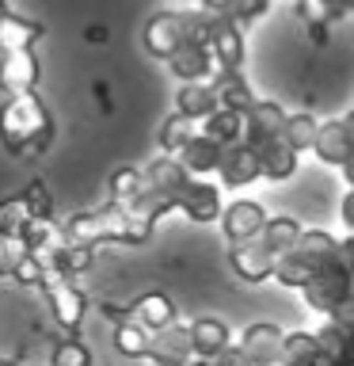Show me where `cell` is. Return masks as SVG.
<instances>
[{"label":"cell","mask_w":354,"mask_h":366,"mask_svg":"<svg viewBox=\"0 0 354 366\" xmlns=\"http://www.w3.org/2000/svg\"><path fill=\"white\" fill-rule=\"evenodd\" d=\"M0 142L11 157H42L54 142V119L34 92L11 96L0 107Z\"/></svg>","instance_id":"cell-1"},{"label":"cell","mask_w":354,"mask_h":366,"mask_svg":"<svg viewBox=\"0 0 354 366\" xmlns=\"http://www.w3.org/2000/svg\"><path fill=\"white\" fill-rule=\"evenodd\" d=\"M350 294H354V274L339 263V252L328 256L324 263H320V271L305 282V302L313 305L316 313H328V317L335 313V305Z\"/></svg>","instance_id":"cell-2"},{"label":"cell","mask_w":354,"mask_h":366,"mask_svg":"<svg viewBox=\"0 0 354 366\" xmlns=\"http://www.w3.org/2000/svg\"><path fill=\"white\" fill-rule=\"evenodd\" d=\"M39 290L46 294V305H50L54 320L69 332V336H76L80 325H84V313H88V297H84V290H76L73 279L57 274L54 267H50V274H46V282L39 286Z\"/></svg>","instance_id":"cell-3"},{"label":"cell","mask_w":354,"mask_h":366,"mask_svg":"<svg viewBox=\"0 0 354 366\" xmlns=\"http://www.w3.org/2000/svg\"><path fill=\"white\" fill-rule=\"evenodd\" d=\"M217 176H221L225 187H248L263 176V160H259V149L248 145V142H233L225 145L221 153V164H217Z\"/></svg>","instance_id":"cell-4"},{"label":"cell","mask_w":354,"mask_h":366,"mask_svg":"<svg viewBox=\"0 0 354 366\" xmlns=\"http://www.w3.org/2000/svg\"><path fill=\"white\" fill-rule=\"evenodd\" d=\"M176 210H183L191 217V222L198 225H210L221 217V194H217V187H210V183H198V179H187L183 187L176 191Z\"/></svg>","instance_id":"cell-5"},{"label":"cell","mask_w":354,"mask_h":366,"mask_svg":"<svg viewBox=\"0 0 354 366\" xmlns=\"http://www.w3.org/2000/svg\"><path fill=\"white\" fill-rule=\"evenodd\" d=\"M228 259H233V271L240 274L244 282H263L274 274V263H278V256L263 244L259 237L244 240V244H233V252H228Z\"/></svg>","instance_id":"cell-6"},{"label":"cell","mask_w":354,"mask_h":366,"mask_svg":"<svg viewBox=\"0 0 354 366\" xmlns=\"http://www.w3.org/2000/svg\"><path fill=\"white\" fill-rule=\"evenodd\" d=\"M156 366H187L194 359V347H191V328H179V325H168L153 332L148 340V355Z\"/></svg>","instance_id":"cell-7"},{"label":"cell","mask_w":354,"mask_h":366,"mask_svg":"<svg viewBox=\"0 0 354 366\" xmlns=\"http://www.w3.org/2000/svg\"><path fill=\"white\" fill-rule=\"evenodd\" d=\"M263 225H267V210H263L259 202H251V199H236L233 206L221 210V229H225V237L233 240V244H244V240L259 237Z\"/></svg>","instance_id":"cell-8"},{"label":"cell","mask_w":354,"mask_h":366,"mask_svg":"<svg viewBox=\"0 0 354 366\" xmlns=\"http://www.w3.org/2000/svg\"><path fill=\"white\" fill-rule=\"evenodd\" d=\"M39 84V57L31 50H8L0 54V92L23 96Z\"/></svg>","instance_id":"cell-9"},{"label":"cell","mask_w":354,"mask_h":366,"mask_svg":"<svg viewBox=\"0 0 354 366\" xmlns=\"http://www.w3.org/2000/svg\"><path fill=\"white\" fill-rule=\"evenodd\" d=\"M183 42L187 39H183V16L179 11H156V16L145 23V50L153 57H164L168 61Z\"/></svg>","instance_id":"cell-10"},{"label":"cell","mask_w":354,"mask_h":366,"mask_svg":"<svg viewBox=\"0 0 354 366\" xmlns=\"http://www.w3.org/2000/svg\"><path fill=\"white\" fill-rule=\"evenodd\" d=\"M285 119H290V114H285L278 103L256 99V103L244 111V142H248V145H263V142H270V137H278L282 126H285Z\"/></svg>","instance_id":"cell-11"},{"label":"cell","mask_w":354,"mask_h":366,"mask_svg":"<svg viewBox=\"0 0 354 366\" xmlns=\"http://www.w3.org/2000/svg\"><path fill=\"white\" fill-rule=\"evenodd\" d=\"M210 54L217 69H240L244 65V34L228 16H213L210 27Z\"/></svg>","instance_id":"cell-12"},{"label":"cell","mask_w":354,"mask_h":366,"mask_svg":"<svg viewBox=\"0 0 354 366\" xmlns=\"http://www.w3.org/2000/svg\"><path fill=\"white\" fill-rule=\"evenodd\" d=\"M282 340H285V332L278 325H248L236 347L256 366H270V362H278V355H282Z\"/></svg>","instance_id":"cell-13"},{"label":"cell","mask_w":354,"mask_h":366,"mask_svg":"<svg viewBox=\"0 0 354 366\" xmlns=\"http://www.w3.org/2000/svg\"><path fill=\"white\" fill-rule=\"evenodd\" d=\"M168 65L183 84H187V80H210L217 73V61H213L210 46H202V42H183L179 50L168 57Z\"/></svg>","instance_id":"cell-14"},{"label":"cell","mask_w":354,"mask_h":366,"mask_svg":"<svg viewBox=\"0 0 354 366\" xmlns=\"http://www.w3.org/2000/svg\"><path fill=\"white\" fill-rule=\"evenodd\" d=\"M313 153L328 164H347L354 157V137L347 130V122L335 119V122H320L316 130V142H313Z\"/></svg>","instance_id":"cell-15"},{"label":"cell","mask_w":354,"mask_h":366,"mask_svg":"<svg viewBox=\"0 0 354 366\" xmlns=\"http://www.w3.org/2000/svg\"><path fill=\"white\" fill-rule=\"evenodd\" d=\"M221 153H225V145H217L213 137H206V134L198 130V134H194L191 142L176 153V160L187 168V176H210V172H217V164H221Z\"/></svg>","instance_id":"cell-16"},{"label":"cell","mask_w":354,"mask_h":366,"mask_svg":"<svg viewBox=\"0 0 354 366\" xmlns=\"http://www.w3.org/2000/svg\"><path fill=\"white\" fill-rule=\"evenodd\" d=\"M130 320H137V325L148 328V332H160V328L176 325V305H171L168 294L148 290V294H141V297L130 305Z\"/></svg>","instance_id":"cell-17"},{"label":"cell","mask_w":354,"mask_h":366,"mask_svg":"<svg viewBox=\"0 0 354 366\" xmlns=\"http://www.w3.org/2000/svg\"><path fill=\"white\" fill-rule=\"evenodd\" d=\"M217 107H221V103H217V92H213L210 80H187V84L176 92V111L194 119V122L210 119Z\"/></svg>","instance_id":"cell-18"},{"label":"cell","mask_w":354,"mask_h":366,"mask_svg":"<svg viewBox=\"0 0 354 366\" xmlns=\"http://www.w3.org/2000/svg\"><path fill=\"white\" fill-rule=\"evenodd\" d=\"M210 84L217 92V103L228 111H248L251 103H256V92L248 88V80L240 76V69H217L210 76Z\"/></svg>","instance_id":"cell-19"},{"label":"cell","mask_w":354,"mask_h":366,"mask_svg":"<svg viewBox=\"0 0 354 366\" xmlns=\"http://www.w3.org/2000/svg\"><path fill=\"white\" fill-rule=\"evenodd\" d=\"M328 355L320 347L316 332H290L282 340V355H278V366H324Z\"/></svg>","instance_id":"cell-20"},{"label":"cell","mask_w":354,"mask_h":366,"mask_svg":"<svg viewBox=\"0 0 354 366\" xmlns=\"http://www.w3.org/2000/svg\"><path fill=\"white\" fill-rule=\"evenodd\" d=\"M191 347H194V359H217V355L228 347V328H225V320L198 317V320L191 325Z\"/></svg>","instance_id":"cell-21"},{"label":"cell","mask_w":354,"mask_h":366,"mask_svg":"<svg viewBox=\"0 0 354 366\" xmlns=\"http://www.w3.org/2000/svg\"><path fill=\"white\" fill-rule=\"evenodd\" d=\"M259 149V160H263V176L267 179H290L297 172V149L285 142V137H270V142L256 145Z\"/></svg>","instance_id":"cell-22"},{"label":"cell","mask_w":354,"mask_h":366,"mask_svg":"<svg viewBox=\"0 0 354 366\" xmlns=\"http://www.w3.org/2000/svg\"><path fill=\"white\" fill-rule=\"evenodd\" d=\"M316 340H320V347H324L328 362H335V366H354V328H350V325L328 320V325L316 332Z\"/></svg>","instance_id":"cell-23"},{"label":"cell","mask_w":354,"mask_h":366,"mask_svg":"<svg viewBox=\"0 0 354 366\" xmlns=\"http://www.w3.org/2000/svg\"><path fill=\"white\" fill-rule=\"evenodd\" d=\"M39 39H42V23L11 16V11L0 16V54H8V50H31Z\"/></svg>","instance_id":"cell-24"},{"label":"cell","mask_w":354,"mask_h":366,"mask_svg":"<svg viewBox=\"0 0 354 366\" xmlns=\"http://www.w3.org/2000/svg\"><path fill=\"white\" fill-rule=\"evenodd\" d=\"M19 237H23V244H27V252H34V256H50V252H57L65 244V229L57 225L54 217H31Z\"/></svg>","instance_id":"cell-25"},{"label":"cell","mask_w":354,"mask_h":366,"mask_svg":"<svg viewBox=\"0 0 354 366\" xmlns=\"http://www.w3.org/2000/svg\"><path fill=\"white\" fill-rule=\"evenodd\" d=\"M141 179H145V187H153V191H168V194H176L183 183H187V168L179 164L176 157H156L148 168H141Z\"/></svg>","instance_id":"cell-26"},{"label":"cell","mask_w":354,"mask_h":366,"mask_svg":"<svg viewBox=\"0 0 354 366\" xmlns=\"http://www.w3.org/2000/svg\"><path fill=\"white\" fill-rule=\"evenodd\" d=\"M50 267L57 274H65V279H73V274H84L91 263H96V244H73V240H65L57 252H50Z\"/></svg>","instance_id":"cell-27"},{"label":"cell","mask_w":354,"mask_h":366,"mask_svg":"<svg viewBox=\"0 0 354 366\" xmlns=\"http://www.w3.org/2000/svg\"><path fill=\"white\" fill-rule=\"evenodd\" d=\"M202 134L213 137L217 145H233V142H244V111H228V107H217L210 119H202Z\"/></svg>","instance_id":"cell-28"},{"label":"cell","mask_w":354,"mask_h":366,"mask_svg":"<svg viewBox=\"0 0 354 366\" xmlns=\"http://www.w3.org/2000/svg\"><path fill=\"white\" fill-rule=\"evenodd\" d=\"M301 233L305 229L293 222V217H285V214H278V217H267V225H263V233H259V240L267 244L274 256H285V252H293V244L301 240Z\"/></svg>","instance_id":"cell-29"},{"label":"cell","mask_w":354,"mask_h":366,"mask_svg":"<svg viewBox=\"0 0 354 366\" xmlns=\"http://www.w3.org/2000/svg\"><path fill=\"white\" fill-rule=\"evenodd\" d=\"M148 340H153V332L141 328L130 317L114 325V347H118V355H126V359H145V355H148Z\"/></svg>","instance_id":"cell-30"},{"label":"cell","mask_w":354,"mask_h":366,"mask_svg":"<svg viewBox=\"0 0 354 366\" xmlns=\"http://www.w3.org/2000/svg\"><path fill=\"white\" fill-rule=\"evenodd\" d=\"M198 134V126H194V119H187V114H171V119L164 122V130H160V149H164L168 157H176L183 145L191 142V137Z\"/></svg>","instance_id":"cell-31"},{"label":"cell","mask_w":354,"mask_h":366,"mask_svg":"<svg viewBox=\"0 0 354 366\" xmlns=\"http://www.w3.org/2000/svg\"><path fill=\"white\" fill-rule=\"evenodd\" d=\"M316 130H320V122L313 119V114H290L285 126H282V137L297 149V153H301V149H313Z\"/></svg>","instance_id":"cell-32"},{"label":"cell","mask_w":354,"mask_h":366,"mask_svg":"<svg viewBox=\"0 0 354 366\" xmlns=\"http://www.w3.org/2000/svg\"><path fill=\"white\" fill-rule=\"evenodd\" d=\"M145 191V179H141V168H118L111 176V202H130Z\"/></svg>","instance_id":"cell-33"},{"label":"cell","mask_w":354,"mask_h":366,"mask_svg":"<svg viewBox=\"0 0 354 366\" xmlns=\"http://www.w3.org/2000/svg\"><path fill=\"white\" fill-rule=\"evenodd\" d=\"M46 274H50V259H46V256H34V252H27V256L16 263L11 279H16L19 286H42V282H46Z\"/></svg>","instance_id":"cell-34"},{"label":"cell","mask_w":354,"mask_h":366,"mask_svg":"<svg viewBox=\"0 0 354 366\" xmlns=\"http://www.w3.org/2000/svg\"><path fill=\"white\" fill-rule=\"evenodd\" d=\"M27 222H31V210L23 202V194H11V199L0 202V233H23Z\"/></svg>","instance_id":"cell-35"},{"label":"cell","mask_w":354,"mask_h":366,"mask_svg":"<svg viewBox=\"0 0 354 366\" xmlns=\"http://www.w3.org/2000/svg\"><path fill=\"white\" fill-rule=\"evenodd\" d=\"M50 366H91V351L84 347L80 340H61L54 347V359H50Z\"/></svg>","instance_id":"cell-36"},{"label":"cell","mask_w":354,"mask_h":366,"mask_svg":"<svg viewBox=\"0 0 354 366\" xmlns=\"http://www.w3.org/2000/svg\"><path fill=\"white\" fill-rule=\"evenodd\" d=\"M19 194H23V202H27L31 217H54V199H50V191H46L42 179H31Z\"/></svg>","instance_id":"cell-37"},{"label":"cell","mask_w":354,"mask_h":366,"mask_svg":"<svg viewBox=\"0 0 354 366\" xmlns=\"http://www.w3.org/2000/svg\"><path fill=\"white\" fill-rule=\"evenodd\" d=\"M27 256V244H23L19 233H0V279L16 271V263Z\"/></svg>","instance_id":"cell-38"},{"label":"cell","mask_w":354,"mask_h":366,"mask_svg":"<svg viewBox=\"0 0 354 366\" xmlns=\"http://www.w3.org/2000/svg\"><path fill=\"white\" fill-rule=\"evenodd\" d=\"M270 8V0H233V4H228V11L225 16L236 23V27H244V23H251V19H259L263 11Z\"/></svg>","instance_id":"cell-39"},{"label":"cell","mask_w":354,"mask_h":366,"mask_svg":"<svg viewBox=\"0 0 354 366\" xmlns=\"http://www.w3.org/2000/svg\"><path fill=\"white\" fill-rule=\"evenodd\" d=\"M213 366H256V362H251V359H248V355L240 351V347H233V343H228V347H225V351L213 359Z\"/></svg>","instance_id":"cell-40"},{"label":"cell","mask_w":354,"mask_h":366,"mask_svg":"<svg viewBox=\"0 0 354 366\" xmlns=\"http://www.w3.org/2000/svg\"><path fill=\"white\" fill-rule=\"evenodd\" d=\"M331 320H339V325H350V328H354V294H350V297H343V302L335 305Z\"/></svg>","instance_id":"cell-41"},{"label":"cell","mask_w":354,"mask_h":366,"mask_svg":"<svg viewBox=\"0 0 354 366\" xmlns=\"http://www.w3.org/2000/svg\"><path fill=\"white\" fill-rule=\"evenodd\" d=\"M339 263H343V267H347V271L354 274V237L339 240Z\"/></svg>","instance_id":"cell-42"},{"label":"cell","mask_w":354,"mask_h":366,"mask_svg":"<svg viewBox=\"0 0 354 366\" xmlns=\"http://www.w3.org/2000/svg\"><path fill=\"white\" fill-rule=\"evenodd\" d=\"M343 222L350 225V233H354V187H350V194L343 199Z\"/></svg>","instance_id":"cell-43"},{"label":"cell","mask_w":354,"mask_h":366,"mask_svg":"<svg viewBox=\"0 0 354 366\" xmlns=\"http://www.w3.org/2000/svg\"><path fill=\"white\" fill-rule=\"evenodd\" d=\"M228 4H233V0H202V8H206V11H213V16H225Z\"/></svg>","instance_id":"cell-44"},{"label":"cell","mask_w":354,"mask_h":366,"mask_svg":"<svg viewBox=\"0 0 354 366\" xmlns=\"http://www.w3.org/2000/svg\"><path fill=\"white\" fill-rule=\"evenodd\" d=\"M187 366H213V359H191Z\"/></svg>","instance_id":"cell-45"},{"label":"cell","mask_w":354,"mask_h":366,"mask_svg":"<svg viewBox=\"0 0 354 366\" xmlns=\"http://www.w3.org/2000/svg\"><path fill=\"white\" fill-rule=\"evenodd\" d=\"M0 366H16V362H11V359H0Z\"/></svg>","instance_id":"cell-46"},{"label":"cell","mask_w":354,"mask_h":366,"mask_svg":"<svg viewBox=\"0 0 354 366\" xmlns=\"http://www.w3.org/2000/svg\"><path fill=\"white\" fill-rule=\"evenodd\" d=\"M4 11H8V4H4V0H0V16H4Z\"/></svg>","instance_id":"cell-47"},{"label":"cell","mask_w":354,"mask_h":366,"mask_svg":"<svg viewBox=\"0 0 354 366\" xmlns=\"http://www.w3.org/2000/svg\"><path fill=\"white\" fill-rule=\"evenodd\" d=\"M324 366H335V362H324Z\"/></svg>","instance_id":"cell-48"},{"label":"cell","mask_w":354,"mask_h":366,"mask_svg":"<svg viewBox=\"0 0 354 366\" xmlns=\"http://www.w3.org/2000/svg\"><path fill=\"white\" fill-rule=\"evenodd\" d=\"M350 4H354V0H350Z\"/></svg>","instance_id":"cell-49"}]
</instances>
